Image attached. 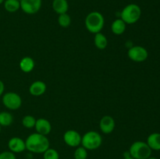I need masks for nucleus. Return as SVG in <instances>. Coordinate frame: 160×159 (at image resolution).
<instances>
[{"label":"nucleus","mask_w":160,"mask_h":159,"mask_svg":"<svg viewBox=\"0 0 160 159\" xmlns=\"http://www.w3.org/2000/svg\"><path fill=\"white\" fill-rule=\"evenodd\" d=\"M26 150L34 154H43L50 147V142L47 136L38 132L31 134L25 140Z\"/></svg>","instance_id":"nucleus-1"},{"label":"nucleus","mask_w":160,"mask_h":159,"mask_svg":"<svg viewBox=\"0 0 160 159\" xmlns=\"http://www.w3.org/2000/svg\"><path fill=\"white\" fill-rule=\"evenodd\" d=\"M84 23L88 31L95 34L101 32L104 27L105 18L101 12L98 11H93L88 14Z\"/></svg>","instance_id":"nucleus-2"},{"label":"nucleus","mask_w":160,"mask_h":159,"mask_svg":"<svg viewBox=\"0 0 160 159\" xmlns=\"http://www.w3.org/2000/svg\"><path fill=\"white\" fill-rule=\"evenodd\" d=\"M142 17V9L137 4L131 3L122 9L120 12V19L126 24H134L140 20Z\"/></svg>","instance_id":"nucleus-3"},{"label":"nucleus","mask_w":160,"mask_h":159,"mask_svg":"<svg viewBox=\"0 0 160 159\" xmlns=\"http://www.w3.org/2000/svg\"><path fill=\"white\" fill-rule=\"evenodd\" d=\"M102 137L96 131H88L81 136V145L88 151H94L101 147Z\"/></svg>","instance_id":"nucleus-4"},{"label":"nucleus","mask_w":160,"mask_h":159,"mask_svg":"<svg viewBox=\"0 0 160 159\" xmlns=\"http://www.w3.org/2000/svg\"><path fill=\"white\" fill-rule=\"evenodd\" d=\"M129 153L134 159H147L151 157L152 149L146 142L135 141L130 147Z\"/></svg>","instance_id":"nucleus-5"},{"label":"nucleus","mask_w":160,"mask_h":159,"mask_svg":"<svg viewBox=\"0 0 160 159\" xmlns=\"http://www.w3.org/2000/svg\"><path fill=\"white\" fill-rule=\"evenodd\" d=\"M2 104L9 110H17L22 105V98L15 92H7L2 95Z\"/></svg>","instance_id":"nucleus-6"},{"label":"nucleus","mask_w":160,"mask_h":159,"mask_svg":"<svg viewBox=\"0 0 160 159\" xmlns=\"http://www.w3.org/2000/svg\"><path fill=\"white\" fill-rule=\"evenodd\" d=\"M128 55L130 59L136 62H145L148 57V52L145 48L142 46H133L128 51Z\"/></svg>","instance_id":"nucleus-7"},{"label":"nucleus","mask_w":160,"mask_h":159,"mask_svg":"<svg viewBox=\"0 0 160 159\" xmlns=\"http://www.w3.org/2000/svg\"><path fill=\"white\" fill-rule=\"evenodd\" d=\"M20 9L23 12L33 15L38 12L42 8V0H20Z\"/></svg>","instance_id":"nucleus-8"},{"label":"nucleus","mask_w":160,"mask_h":159,"mask_svg":"<svg viewBox=\"0 0 160 159\" xmlns=\"http://www.w3.org/2000/svg\"><path fill=\"white\" fill-rule=\"evenodd\" d=\"M63 140L67 146L70 147H78L81 144V136L78 131L70 129L64 133Z\"/></svg>","instance_id":"nucleus-9"},{"label":"nucleus","mask_w":160,"mask_h":159,"mask_svg":"<svg viewBox=\"0 0 160 159\" xmlns=\"http://www.w3.org/2000/svg\"><path fill=\"white\" fill-rule=\"evenodd\" d=\"M8 148L11 152L14 154H19L26 150V144L25 140L20 137H12L8 142Z\"/></svg>","instance_id":"nucleus-10"},{"label":"nucleus","mask_w":160,"mask_h":159,"mask_svg":"<svg viewBox=\"0 0 160 159\" xmlns=\"http://www.w3.org/2000/svg\"><path fill=\"white\" fill-rule=\"evenodd\" d=\"M115 120L110 115H105L100 120L99 127L103 133L109 134L112 132L115 129Z\"/></svg>","instance_id":"nucleus-11"},{"label":"nucleus","mask_w":160,"mask_h":159,"mask_svg":"<svg viewBox=\"0 0 160 159\" xmlns=\"http://www.w3.org/2000/svg\"><path fill=\"white\" fill-rule=\"evenodd\" d=\"M34 128L36 129V132L44 136L48 135L52 131V125L50 122L46 118H40L36 120Z\"/></svg>","instance_id":"nucleus-12"},{"label":"nucleus","mask_w":160,"mask_h":159,"mask_svg":"<svg viewBox=\"0 0 160 159\" xmlns=\"http://www.w3.org/2000/svg\"><path fill=\"white\" fill-rule=\"evenodd\" d=\"M46 84H45L43 81L37 80L34 81V83H32L31 85L30 86L29 92L31 95H33V96L38 97L44 94L45 92L46 91Z\"/></svg>","instance_id":"nucleus-13"},{"label":"nucleus","mask_w":160,"mask_h":159,"mask_svg":"<svg viewBox=\"0 0 160 159\" xmlns=\"http://www.w3.org/2000/svg\"><path fill=\"white\" fill-rule=\"evenodd\" d=\"M52 7L56 13L60 15L67 13L69 9V3L67 0H53Z\"/></svg>","instance_id":"nucleus-14"},{"label":"nucleus","mask_w":160,"mask_h":159,"mask_svg":"<svg viewBox=\"0 0 160 159\" xmlns=\"http://www.w3.org/2000/svg\"><path fill=\"white\" fill-rule=\"evenodd\" d=\"M147 144L149 146L152 151H160V133L153 132L147 138Z\"/></svg>","instance_id":"nucleus-15"},{"label":"nucleus","mask_w":160,"mask_h":159,"mask_svg":"<svg viewBox=\"0 0 160 159\" xmlns=\"http://www.w3.org/2000/svg\"><path fill=\"white\" fill-rule=\"evenodd\" d=\"M34 61L32 58L31 57H27L23 58L20 62V68L23 73H31L34 68Z\"/></svg>","instance_id":"nucleus-16"},{"label":"nucleus","mask_w":160,"mask_h":159,"mask_svg":"<svg viewBox=\"0 0 160 159\" xmlns=\"http://www.w3.org/2000/svg\"><path fill=\"white\" fill-rule=\"evenodd\" d=\"M126 23L123 21L120 18L117 19L112 22L111 25V30L112 32L116 35H121L125 32L126 30Z\"/></svg>","instance_id":"nucleus-17"},{"label":"nucleus","mask_w":160,"mask_h":159,"mask_svg":"<svg viewBox=\"0 0 160 159\" xmlns=\"http://www.w3.org/2000/svg\"><path fill=\"white\" fill-rule=\"evenodd\" d=\"M94 42H95V47L99 50H104L108 45L107 37L101 32L95 34Z\"/></svg>","instance_id":"nucleus-18"},{"label":"nucleus","mask_w":160,"mask_h":159,"mask_svg":"<svg viewBox=\"0 0 160 159\" xmlns=\"http://www.w3.org/2000/svg\"><path fill=\"white\" fill-rule=\"evenodd\" d=\"M3 4L8 12H16L20 9V0H5Z\"/></svg>","instance_id":"nucleus-19"},{"label":"nucleus","mask_w":160,"mask_h":159,"mask_svg":"<svg viewBox=\"0 0 160 159\" xmlns=\"http://www.w3.org/2000/svg\"><path fill=\"white\" fill-rule=\"evenodd\" d=\"M13 122V116L9 112H0V126H9Z\"/></svg>","instance_id":"nucleus-20"},{"label":"nucleus","mask_w":160,"mask_h":159,"mask_svg":"<svg viewBox=\"0 0 160 159\" xmlns=\"http://www.w3.org/2000/svg\"><path fill=\"white\" fill-rule=\"evenodd\" d=\"M58 23L62 27H68L71 24V17L69 14H67V13L60 14L58 17Z\"/></svg>","instance_id":"nucleus-21"},{"label":"nucleus","mask_w":160,"mask_h":159,"mask_svg":"<svg viewBox=\"0 0 160 159\" xmlns=\"http://www.w3.org/2000/svg\"><path fill=\"white\" fill-rule=\"evenodd\" d=\"M36 120L37 119L33 115H25L23 118V119H22V125L25 128L31 129V128L34 127V126H35Z\"/></svg>","instance_id":"nucleus-22"},{"label":"nucleus","mask_w":160,"mask_h":159,"mask_svg":"<svg viewBox=\"0 0 160 159\" xmlns=\"http://www.w3.org/2000/svg\"><path fill=\"white\" fill-rule=\"evenodd\" d=\"M73 157H74V159H87L88 150H86L82 146L78 147L74 151Z\"/></svg>","instance_id":"nucleus-23"},{"label":"nucleus","mask_w":160,"mask_h":159,"mask_svg":"<svg viewBox=\"0 0 160 159\" xmlns=\"http://www.w3.org/2000/svg\"><path fill=\"white\" fill-rule=\"evenodd\" d=\"M44 159H59V154L56 150L48 148L43 153Z\"/></svg>","instance_id":"nucleus-24"},{"label":"nucleus","mask_w":160,"mask_h":159,"mask_svg":"<svg viewBox=\"0 0 160 159\" xmlns=\"http://www.w3.org/2000/svg\"><path fill=\"white\" fill-rule=\"evenodd\" d=\"M0 159H17V157L10 151H6L0 153Z\"/></svg>","instance_id":"nucleus-25"},{"label":"nucleus","mask_w":160,"mask_h":159,"mask_svg":"<svg viewBox=\"0 0 160 159\" xmlns=\"http://www.w3.org/2000/svg\"><path fill=\"white\" fill-rule=\"evenodd\" d=\"M5 91V84L2 81L0 80V97L4 94Z\"/></svg>","instance_id":"nucleus-26"},{"label":"nucleus","mask_w":160,"mask_h":159,"mask_svg":"<svg viewBox=\"0 0 160 159\" xmlns=\"http://www.w3.org/2000/svg\"><path fill=\"white\" fill-rule=\"evenodd\" d=\"M123 159H134L132 157L129 156V157H123Z\"/></svg>","instance_id":"nucleus-27"},{"label":"nucleus","mask_w":160,"mask_h":159,"mask_svg":"<svg viewBox=\"0 0 160 159\" xmlns=\"http://www.w3.org/2000/svg\"><path fill=\"white\" fill-rule=\"evenodd\" d=\"M4 2H5V0H0V5H2V3H4Z\"/></svg>","instance_id":"nucleus-28"},{"label":"nucleus","mask_w":160,"mask_h":159,"mask_svg":"<svg viewBox=\"0 0 160 159\" xmlns=\"http://www.w3.org/2000/svg\"><path fill=\"white\" fill-rule=\"evenodd\" d=\"M147 159H157V158H156V157H148V158H147Z\"/></svg>","instance_id":"nucleus-29"},{"label":"nucleus","mask_w":160,"mask_h":159,"mask_svg":"<svg viewBox=\"0 0 160 159\" xmlns=\"http://www.w3.org/2000/svg\"><path fill=\"white\" fill-rule=\"evenodd\" d=\"M1 132H2V126H0V134H1Z\"/></svg>","instance_id":"nucleus-30"},{"label":"nucleus","mask_w":160,"mask_h":159,"mask_svg":"<svg viewBox=\"0 0 160 159\" xmlns=\"http://www.w3.org/2000/svg\"><path fill=\"white\" fill-rule=\"evenodd\" d=\"M0 19H1V14H0Z\"/></svg>","instance_id":"nucleus-31"}]
</instances>
